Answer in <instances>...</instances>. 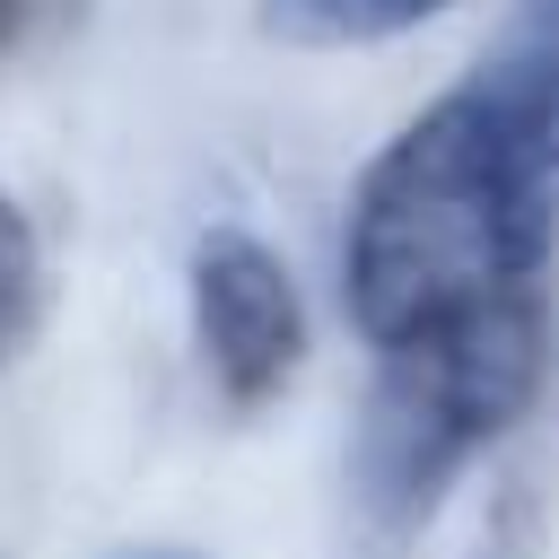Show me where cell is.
I'll list each match as a JSON object with an SVG mask.
<instances>
[{
    "instance_id": "277c9868",
    "label": "cell",
    "mask_w": 559,
    "mask_h": 559,
    "mask_svg": "<svg viewBox=\"0 0 559 559\" xmlns=\"http://www.w3.org/2000/svg\"><path fill=\"white\" fill-rule=\"evenodd\" d=\"M472 79L489 87L498 122H507L515 148H524L533 192H542L550 218H559V0H515L498 52H489Z\"/></svg>"
},
{
    "instance_id": "52a82bcc",
    "label": "cell",
    "mask_w": 559,
    "mask_h": 559,
    "mask_svg": "<svg viewBox=\"0 0 559 559\" xmlns=\"http://www.w3.org/2000/svg\"><path fill=\"white\" fill-rule=\"evenodd\" d=\"M114 559H201V550H183V542H140V550H114Z\"/></svg>"
},
{
    "instance_id": "ba28073f",
    "label": "cell",
    "mask_w": 559,
    "mask_h": 559,
    "mask_svg": "<svg viewBox=\"0 0 559 559\" xmlns=\"http://www.w3.org/2000/svg\"><path fill=\"white\" fill-rule=\"evenodd\" d=\"M0 9H9V0H0Z\"/></svg>"
},
{
    "instance_id": "7a4b0ae2",
    "label": "cell",
    "mask_w": 559,
    "mask_h": 559,
    "mask_svg": "<svg viewBox=\"0 0 559 559\" xmlns=\"http://www.w3.org/2000/svg\"><path fill=\"white\" fill-rule=\"evenodd\" d=\"M376 393L358 419V489L376 515L411 524L445 498V480L498 445L533 393H542V358H550V314L542 288L454 314L437 332H411L393 349H376Z\"/></svg>"
},
{
    "instance_id": "3957f363",
    "label": "cell",
    "mask_w": 559,
    "mask_h": 559,
    "mask_svg": "<svg viewBox=\"0 0 559 559\" xmlns=\"http://www.w3.org/2000/svg\"><path fill=\"white\" fill-rule=\"evenodd\" d=\"M192 341H201L210 384L236 411L271 402L297 376V358H306V306H297L288 262L262 236L210 227L192 245Z\"/></svg>"
},
{
    "instance_id": "8992f818",
    "label": "cell",
    "mask_w": 559,
    "mask_h": 559,
    "mask_svg": "<svg viewBox=\"0 0 559 559\" xmlns=\"http://www.w3.org/2000/svg\"><path fill=\"white\" fill-rule=\"evenodd\" d=\"M44 323V245L26 227V210L0 192V358H17Z\"/></svg>"
},
{
    "instance_id": "6da1fadb",
    "label": "cell",
    "mask_w": 559,
    "mask_h": 559,
    "mask_svg": "<svg viewBox=\"0 0 559 559\" xmlns=\"http://www.w3.org/2000/svg\"><path fill=\"white\" fill-rule=\"evenodd\" d=\"M550 245L559 218L533 192L515 131L498 122L489 87L463 79L428 114H411L358 175L341 236V297L349 323L376 349H393L411 332L542 288Z\"/></svg>"
},
{
    "instance_id": "5b68a950",
    "label": "cell",
    "mask_w": 559,
    "mask_h": 559,
    "mask_svg": "<svg viewBox=\"0 0 559 559\" xmlns=\"http://www.w3.org/2000/svg\"><path fill=\"white\" fill-rule=\"evenodd\" d=\"M454 0H262V35L297 44V52H358V44H393L428 17H445Z\"/></svg>"
}]
</instances>
